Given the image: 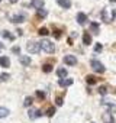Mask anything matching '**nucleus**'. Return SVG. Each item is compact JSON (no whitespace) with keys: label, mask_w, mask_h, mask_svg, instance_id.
<instances>
[{"label":"nucleus","mask_w":116,"mask_h":123,"mask_svg":"<svg viewBox=\"0 0 116 123\" xmlns=\"http://www.w3.org/2000/svg\"><path fill=\"white\" fill-rule=\"evenodd\" d=\"M86 81H87V84H90V86H93V84H96V81H97V78H96L94 75H87V77H86Z\"/></svg>","instance_id":"19"},{"label":"nucleus","mask_w":116,"mask_h":123,"mask_svg":"<svg viewBox=\"0 0 116 123\" xmlns=\"http://www.w3.org/2000/svg\"><path fill=\"white\" fill-rule=\"evenodd\" d=\"M54 36L58 39V38H61V31H54Z\"/></svg>","instance_id":"31"},{"label":"nucleus","mask_w":116,"mask_h":123,"mask_svg":"<svg viewBox=\"0 0 116 123\" xmlns=\"http://www.w3.org/2000/svg\"><path fill=\"white\" fill-rule=\"evenodd\" d=\"M102 51V43H96L94 46V52H100Z\"/></svg>","instance_id":"29"},{"label":"nucleus","mask_w":116,"mask_h":123,"mask_svg":"<svg viewBox=\"0 0 116 123\" xmlns=\"http://www.w3.org/2000/svg\"><path fill=\"white\" fill-rule=\"evenodd\" d=\"M58 84H60L61 87H68V86L73 84V78H60Z\"/></svg>","instance_id":"9"},{"label":"nucleus","mask_w":116,"mask_h":123,"mask_svg":"<svg viewBox=\"0 0 116 123\" xmlns=\"http://www.w3.org/2000/svg\"><path fill=\"white\" fill-rule=\"evenodd\" d=\"M0 67H3V68H9L10 67L9 56H0Z\"/></svg>","instance_id":"7"},{"label":"nucleus","mask_w":116,"mask_h":123,"mask_svg":"<svg viewBox=\"0 0 116 123\" xmlns=\"http://www.w3.org/2000/svg\"><path fill=\"white\" fill-rule=\"evenodd\" d=\"M26 49H28L31 54H38V52L41 51V42H33V41H31V42H28Z\"/></svg>","instance_id":"3"},{"label":"nucleus","mask_w":116,"mask_h":123,"mask_svg":"<svg viewBox=\"0 0 116 123\" xmlns=\"http://www.w3.org/2000/svg\"><path fill=\"white\" fill-rule=\"evenodd\" d=\"M2 35H3L5 38H7L9 41H13V39H15V35H12V33H9L7 31H3V32H2Z\"/></svg>","instance_id":"21"},{"label":"nucleus","mask_w":116,"mask_h":123,"mask_svg":"<svg viewBox=\"0 0 116 123\" xmlns=\"http://www.w3.org/2000/svg\"><path fill=\"white\" fill-rule=\"evenodd\" d=\"M55 103H57V106H63V98H61V97H57Z\"/></svg>","instance_id":"30"},{"label":"nucleus","mask_w":116,"mask_h":123,"mask_svg":"<svg viewBox=\"0 0 116 123\" xmlns=\"http://www.w3.org/2000/svg\"><path fill=\"white\" fill-rule=\"evenodd\" d=\"M31 6L35 7L36 10H39V9H44V2H42V0H32Z\"/></svg>","instance_id":"10"},{"label":"nucleus","mask_w":116,"mask_h":123,"mask_svg":"<svg viewBox=\"0 0 116 123\" xmlns=\"http://www.w3.org/2000/svg\"><path fill=\"white\" fill-rule=\"evenodd\" d=\"M48 33H49V31H48L46 28H41V29H39V35L45 36V35H48Z\"/></svg>","instance_id":"25"},{"label":"nucleus","mask_w":116,"mask_h":123,"mask_svg":"<svg viewBox=\"0 0 116 123\" xmlns=\"http://www.w3.org/2000/svg\"><path fill=\"white\" fill-rule=\"evenodd\" d=\"M90 28H91V31H93V32H94L96 35L99 33V23H96V22H93V23L90 25Z\"/></svg>","instance_id":"22"},{"label":"nucleus","mask_w":116,"mask_h":123,"mask_svg":"<svg viewBox=\"0 0 116 123\" xmlns=\"http://www.w3.org/2000/svg\"><path fill=\"white\" fill-rule=\"evenodd\" d=\"M36 13H38L39 18H46V15H48L46 9H39V10H36Z\"/></svg>","instance_id":"20"},{"label":"nucleus","mask_w":116,"mask_h":123,"mask_svg":"<svg viewBox=\"0 0 116 123\" xmlns=\"http://www.w3.org/2000/svg\"><path fill=\"white\" fill-rule=\"evenodd\" d=\"M102 119H103V122H104V123H115V120H113V116H112V113H110V111L104 113V114L102 116Z\"/></svg>","instance_id":"11"},{"label":"nucleus","mask_w":116,"mask_h":123,"mask_svg":"<svg viewBox=\"0 0 116 123\" xmlns=\"http://www.w3.org/2000/svg\"><path fill=\"white\" fill-rule=\"evenodd\" d=\"M19 61H20V64H23V65H29V64H31V58H29V56H26V55L20 56V58H19Z\"/></svg>","instance_id":"16"},{"label":"nucleus","mask_w":116,"mask_h":123,"mask_svg":"<svg viewBox=\"0 0 116 123\" xmlns=\"http://www.w3.org/2000/svg\"><path fill=\"white\" fill-rule=\"evenodd\" d=\"M57 75L60 77V78H67L68 73H67V70H65V68H58V70H57Z\"/></svg>","instance_id":"14"},{"label":"nucleus","mask_w":116,"mask_h":123,"mask_svg":"<svg viewBox=\"0 0 116 123\" xmlns=\"http://www.w3.org/2000/svg\"><path fill=\"white\" fill-rule=\"evenodd\" d=\"M99 93H100V94H106V93H107V88H106L104 86H102V87L99 88Z\"/></svg>","instance_id":"28"},{"label":"nucleus","mask_w":116,"mask_h":123,"mask_svg":"<svg viewBox=\"0 0 116 123\" xmlns=\"http://www.w3.org/2000/svg\"><path fill=\"white\" fill-rule=\"evenodd\" d=\"M102 19H103V22H106V23H109V22L112 20V18H110L107 9H103V12H102Z\"/></svg>","instance_id":"13"},{"label":"nucleus","mask_w":116,"mask_h":123,"mask_svg":"<svg viewBox=\"0 0 116 123\" xmlns=\"http://www.w3.org/2000/svg\"><path fill=\"white\" fill-rule=\"evenodd\" d=\"M32 101H33V98H32V97H26V98H25V101H23V106H31V104H32Z\"/></svg>","instance_id":"24"},{"label":"nucleus","mask_w":116,"mask_h":123,"mask_svg":"<svg viewBox=\"0 0 116 123\" xmlns=\"http://www.w3.org/2000/svg\"><path fill=\"white\" fill-rule=\"evenodd\" d=\"M9 77H10V75H9V74H6V73H5V74H0V81H6Z\"/></svg>","instance_id":"26"},{"label":"nucleus","mask_w":116,"mask_h":123,"mask_svg":"<svg viewBox=\"0 0 116 123\" xmlns=\"http://www.w3.org/2000/svg\"><path fill=\"white\" fill-rule=\"evenodd\" d=\"M112 15H113V19L116 20V9H113V12H112Z\"/></svg>","instance_id":"33"},{"label":"nucleus","mask_w":116,"mask_h":123,"mask_svg":"<svg viewBox=\"0 0 116 123\" xmlns=\"http://www.w3.org/2000/svg\"><path fill=\"white\" fill-rule=\"evenodd\" d=\"M103 106H106L110 110V113H116V104H113V103H104L103 101Z\"/></svg>","instance_id":"18"},{"label":"nucleus","mask_w":116,"mask_h":123,"mask_svg":"<svg viewBox=\"0 0 116 123\" xmlns=\"http://www.w3.org/2000/svg\"><path fill=\"white\" fill-rule=\"evenodd\" d=\"M0 2H2V0H0Z\"/></svg>","instance_id":"37"},{"label":"nucleus","mask_w":116,"mask_h":123,"mask_svg":"<svg viewBox=\"0 0 116 123\" xmlns=\"http://www.w3.org/2000/svg\"><path fill=\"white\" fill-rule=\"evenodd\" d=\"M58 2V5H60L61 7H64V9H70L71 7V2L70 0H57Z\"/></svg>","instance_id":"12"},{"label":"nucleus","mask_w":116,"mask_h":123,"mask_svg":"<svg viewBox=\"0 0 116 123\" xmlns=\"http://www.w3.org/2000/svg\"><path fill=\"white\" fill-rule=\"evenodd\" d=\"M2 49H3V45H2V43H0V51H2Z\"/></svg>","instance_id":"35"},{"label":"nucleus","mask_w":116,"mask_h":123,"mask_svg":"<svg viewBox=\"0 0 116 123\" xmlns=\"http://www.w3.org/2000/svg\"><path fill=\"white\" fill-rule=\"evenodd\" d=\"M83 43H84V45H90V43H91V36H90V33L84 32V35H83Z\"/></svg>","instance_id":"15"},{"label":"nucleus","mask_w":116,"mask_h":123,"mask_svg":"<svg viewBox=\"0 0 116 123\" xmlns=\"http://www.w3.org/2000/svg\"><path fill=\"white\" fill-rule=\"evenodd\" d=\"M54 113H55V109H54V107H49V109H48V111H46V114H48L49 117H51V116H54Z\"/></svg>","instance_id":"27"},{"label":"nucleus","mask_w":116,"mask_h":123,"mask_svg":"<svg viewBox=\"0 0 116 123\" xmlns=\"http://www.w3.org/2000/svg\"><path fill=\"white\" fill-rule=\"evenodd\" d=\"M64 62H65L67 65H76V64H77V58H76L74 55H65V56H64Z\"/></svg>","instance_id":"4"},{"label":"nucleus","mask_w":116,"mask_h":123,"mask_svg":"<svg viewBox=\"0 0 116 123\" xmlns=\"http://www.w3.org/2000/svg\"><path fill=\"white\" fill-rule=\"evenodd\" d=\"M25 19H26V16H25L23 13L15 15V16H12V18H10V20H12L13 23H22V22H25Z\"/></svg>","instance_id":"5"},{"label":"nucleus","mask_w":116,"mask_h":123,"mask_svg":"<svg viewBox=\"0 0 116 123\" xmlns=\"http://www.w3.org/2000/svg\"><path fill=\"white\" fill-rule=\"evenodd\" d=\"M41 49H42L44 52H46V54H52V52L55 51V45H54L51 41L44 39V41L41 42Z\"/></svg>","instance_id":"1"},{"label":"nucleus","mask_w":116,"mask_h":123,"mask_svg":"<svg viewBox=\"0 0 116 123\" xmlns=\"http://www.w3.org/2000/svg\"><path fill=\"white\" fill-rule=\"evenodd\" d=\"M91 68L96 71V73H99V74H103L104 71H106V68H104V65L100 62V61H97V59H91Z\"/></svg>","instance_id":"2"},{"label":"nucleus","mask_w":116,"mask_h":123,"mask_svg":"<svg viewBox=\"0 0 116 123\" xmlns=\"http://www.w3.org/2000/svg\"><path fill=\"white\" fill-rule=\"evenodd\" d=\"M42 70H44V73H51V71H52V65H51V64H45V65L42 67Z\"/></svg>","instance_id":"23"},{"label":"nucleus","mask_w":116,"mask_h":123,"mask_svg":"<svg viewBox=\"0 0 116 123\" xmlns=\"http://www.w3.org/2000/svg\"><path fill=\"white\" fill-rule=\"evenodd\" d=\"M36 96L39 98H45V93H42V91H36Z\"/></svg>","instance_id":"32"},{"label":"nucleus","mask_w":116,"mask_h":123,"mask_svg":"<svg viewBox=\"0 0 116 123\" xmlns=\"http://www.w3.org/2000/svg\"><path fill=\"white\" fill-rule=\"evenodd\" d=\"M28 114H29V119H31V120H35V119H38V117L42 116V113H41L39 110H29Z\"/></svg>","instance_id":"8"},{"label":"nucleus","mask_w":116,"mask_h":123,"mask_svg":"<svg viewBox=\"0 0 116 123\" xmlns=\"http://www.w3.org/2000/svg\"><path fill=\"white\" fill-rule=\"evenodd\" d=\"M77 22H78V25H86L87 23V15L83 12L77 13Z\"/></svg>","instance_id":"6"},{"label":"nucleus","mask_w":116,"mask_h":123,"mask_svg":"<svg viewBox=\"0 0 116 123\" xmlns=\"http://www.w3.org/2000/svg\"><path fill=\"white\" fill-rule=\"evenodd\" d=\"M10 113V110L7 107H0V117H7Z\"/></svg>","instance_id":"17"},{"label":"nucleus","mask_w":116,"mask_h":123,"mask_svg":"<svg viewBox=\"0 0 116 123\" xmlns=\"http://www.w3.org/2000/svg\"><path fill=\"white\" fill-rule=\"evenodd\" d=\"M110 2H112V3H116V0H110Z\"/></svg>","instance_id":"36"},{"label":"nucleus","mask_w":116,"mask_h":123,"mask_svg":"<svg viewBox=\"0 0 116 123\" xmlns=\"http://www.w3.org/2000/svg\"><path fill=\"white\" fill-rule=\"evenodd\" d=\"M10 3H18V0H9Z\"/></svg>","instance_id":"34"}]
</instances>
